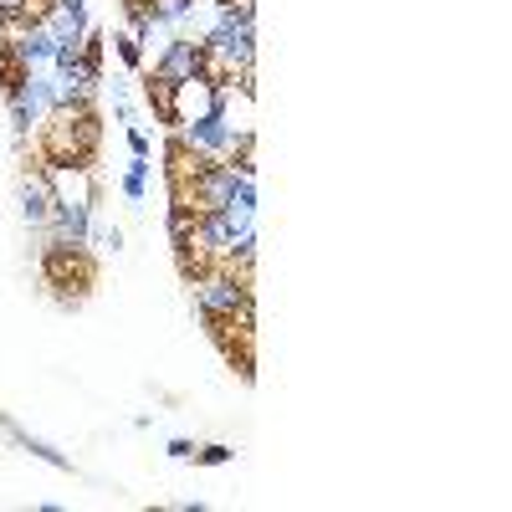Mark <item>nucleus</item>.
Returning <instances> with one entry per match:
<instances>
[{
	"label": "nucleus",
	"instance_id": "nucleus-1",
	"mask_svg": "<svg viewBox=\"0 0 512 512\" xmlns=\"http://www.w3.org/2000/svg\"><path fill=\"white\" fill-rule=\"evenodd\" d=\"M31 154L57 180L93 175L98 159H103V108H98V98L93 93H67L62 103H52L41 113L36 134H31Z\"/></svg>",
	"mask_w": 512,
	"mask_h": 512
},
{
	"label": "nucleus",
	"instance_id": "nucleus-2",
	"mask_svg": "<svg viewBox=\"0 0 512 512\" xmlns=\"http://www.w3.org/2000/svg\"><path fill=\"white\" fill-rule=\"evenodd\" d=\"M36 277L57 308H82L103 287V262L82 236H52L36 251Z\"/></svg>",
	"mask_w": 512,
	"mask_h": 512
},
{
	"label": "nucleus",
	"instance_id": "nucleus-3",
	"mask_svg": "<svg viewBox=\"0 0 512 512\" xmlns=\"http://www.w3.org/2000/svg\"><path fill=\"white\" fill-rule=\"evenodd\" d=\"M190 77L205 82L210 93H241V98H251L256 62H251L246 26L226 21V31L200 36V41H195V52H190Z\"/></svg>",
	"mask_w": 512,
	"mask_h": 512
},
{
	"label": "nucleus",
	"instance_id": "nucleus-4",
	"mask_svg": "<svg viewBox=\"0 0 512 512\" xmlns=\"http://www.w3.org/2000/svg\"><path fill=\"white\" fill-rule=\"evenodd\" d=\"M205 318V338L216 344V354L226 359V369L251 384L256 379V308L241 303H200Z\"/></svg>",
	"mask_w": 512,
	"mask_h": 512
},
{
	"label": "nucleus",
	"instance_id": "nucleus-5",
	"mask_svg": "<svg viewBox=\"0 0 512 512\" xmlns=\"http://www.w3.org/2000/svg\"><path fill=\"white\" fill-rule=\"evenodd\" d=\"M231 236L221 226H195V221H169V251H175V272L190 292H200L216 272V256Z\"/></svg>",
	"mask_w": 512,
	"mask_h": 512
},
{
	"label": "nucleus",
	"instance_id": "nucleus-6",
	"mask_svg": "<svg viewBox=\"0 0 512 512\" xmlns=\"http://www.w3.org/2000/svg\"><path fill=\"white\" fill-rule=\"evenodd\" d=\"M62 11H67V0H0V31L41 36Z\"/></svg>",
	"mask_w": 512,
	"mask_h": 512
},
{
	"label": "nucleus",
	"instance_id": "nucleus-7",
	"mask_svg": "<svg viewBox=\"0 0 512 512\" xmlns=\"http://www.w3.org/2000/svg\"><path fill=\"white\" fill-rule=\"evenodd\" d=\"M26 93H31V47L21 36L0 31V98L21 103Z\"/></svg>",
	"mask_w": 512,
	"mask_h": 512
},
{
	"label": "nucleus",
	"instance_id": "nucleus-8",
	"mask_svg": "<svg viewBox=\"0 0 512 512\" xmlns=\"http://www.w3.org/2000/svg\"><path fill=\"white\" fill-rule=\"evenodd\" d=\"M62 72L72 82H82V88H93V82L103 77V31H88L82 41H67V47L57 52Z\"/></svg>",
	"mask_w": 512,
	"mask_h": 512
},
{
	"label": "nucleus",
	"instance_id": "nucleus-9",
	"mask_svg": "<svg viewBox=\"0 0 512 512\" xmlns=\"http://www.w3.org/2000/svg\"><path fill=\"white\" fill-rule=\"evenodd\" d=\"M118 6H123V16H128L134 31H154L164 21H180L195 0H118Z\"/></svg>",
	"mask_w": 512,
	"mask_h": 512
},
{
	"label": "nucleus",
	"instance_id": "nucleus-10",
	"mask_svg": "<svg viewBox=\"0 0 512 512\" xmlns=\"http://www.w3.org/2000/svg\"><path fill=\"white\" fill-rule=\"evenodd\" d=\"M216 6L226 11V21L246 26V21H251V11H256V0H216Z\"/></svg>",
	"mask_w": 512,
	"mask_h": 512
}]
</instances>
